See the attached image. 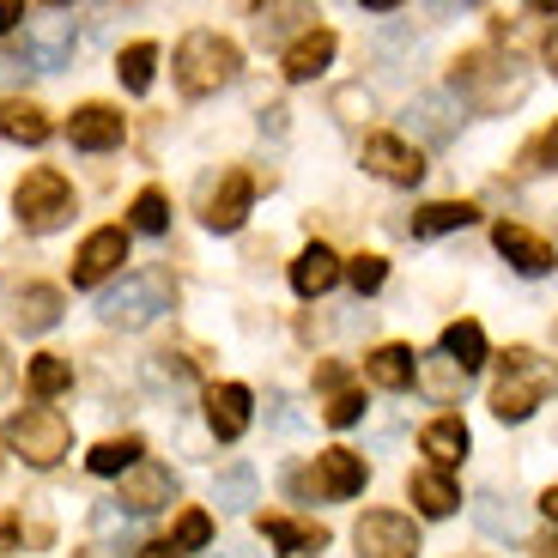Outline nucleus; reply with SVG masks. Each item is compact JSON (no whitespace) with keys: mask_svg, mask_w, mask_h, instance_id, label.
Listing matches in <instances>:
<instances>
[{"mask_svg":"<svg viewBox=\"0 0 558 558\" xmlns=\"http://www.w3.org/2000/svg\"><path fill=\"white\" fill-rule=\"evenodd\" d=\"M553 389H558L553 359H541L534 347H510V352L498 359V383H492V413H498L504 425H522V418H529Z\"/></svg>","mask_w":558,"mask_h":558,"instance_id":"1","label":"nucleus"},{"mask_svg":"<svg viewBox=\"0 0 558 558\" xmlns=\"http://www.w3.org/2000/svg\"><path fill=\"white\" fill-rule=\"evenodd\" d=\"M243 68V49L231 37H219V31H189V37L177 43V85L182 98H207V92H219V85H231Z\"/></svg>","mask_w":558,"mask_h":558,"instance_id":"2","label":"nucleus"},{"mask_svg":"<svg viewBox=\"0 0 558 558\" xmlns=\"http://www.w3.org/2000/svg\"><path fill=\"white\" fill-rule=\"evenodd\" d=\"M170 298H177L170 274L140 267V274H128L122 286H110V292L98 298V316H104V328H146L153 316H165V310H170Z\"/></svg>","mask_w":558,"mask_h":558,"instance_id":"3","label":"nucleus"},{"mask_svg":"<svg viewBox=\"0 0 558 558\" xmlns=\"http://www.w3.org/2000/svg\"><path fill=\"white\" fill-rule=\"evenodd\" d=\"M13 213H19L25 231H61V225L73 219V182L49 165L25 170L19 189H13Z\"/></svg>","mask_w":558,"mask_h":558,"instance_id":"4","label":"nucleus"},{"mask_svg":"<svg viewBox=\"0 0 558 558\" xmlns=\"http://www.w3.org/2000/svg\"><path fill=\"white\" fill-rule=\"evenodd\" d=\"M7 444H13V456L31 461V468H56L73 444V425L56 407H25V413L7 418Z\"/></svg>","mask_w":558,"mask_h":558,"instance_id":"5","label":"nucleus"},{"mask_svg":"<svg viewBox=\"0 0 558 558\" xmlns=\"http://www.w3.org/2000/svg\"><path fill=\"white\" fill-rule=\"evenodd\" d=\"M352 546H359V558H418V522L401 510H371L352 529Z\"/></svg>","mask_w":558,"mask_h":558,"instance_id":"6","label":"nucleus"},{"mask_svg":"<svg viewBox=\"0 0 558 558\" xmlns=\"http://www.w3.org/2000/svg\"><path fill=\"white\" fill-rule=\"evenodd\" d=\"M456 92H474L486 110H498L504 98H522V80H510V68L492 49H474V56L456 61Z\"/></svg>","mask_w":558,"mask_h":558,"instance_id":"7","label":"nucleus"},{"mask_svg":"<svg viewBox=\"0 0 558 558\" xmlns=\"http://www.w3.org/2000/svg\"><path fill=\"white\" fill-rule=\"evenodd\" d=\"M364 480H371V468H364L359 449H322L316 468H310V480H292L298 492L316 486V498H359Z\"/></svg>","mask_w":558,"mask_h":558,"instance_id":"8","label":"nucleus"},{"mask_svg":"<svg viewBox=\"0 0 558 558\" xmlns=\"http://www.w3.org/2000/svg\"><path fill=\"white\" fill-rule=\"evenodd\" d=\"M128 262V225H98L73 255V286H104L110 274H122Z\"/></svg>","mask_w":558,"mask_h":558,"instance_id":"9","label":"nucleus"},{"mask_svg":"<svg viewBox=\"0 0 558 558\" xmlns=\"http://www.w3.org/2000/svg\"><path fill=\"white\" fill-rule=\"evenodd\" d=\"M364 170L383 182H401V189H413L418 177H425V153H418L407 134H371L364 140Z\"/></svg>","mask_w":558,"mask_h":558,"instance_id":"10","label":"nucleus"},{"mask_svg":"<svg viewBox=\"0 0 558 558\" xmlns=\"http://www.w3.org/2000/svg\"><path fill=\"white\" fill-rule=\"evenodd\" d=\"M165 504H177V474L165 461H140L134 474L122 480V492H116V510H128V517H153Z\"/></svg>","mask_w":558,"mask_h":558,"instance_id":"11","label":"nucleus"},{"mask_svg":"<svg viewBox=\"0 0 558 558\" xmlns=\"http://www.w3.org/2000/svg\"><path fill=\"white\" fill-rule=\"evenodd\" d=\"M250 207H255V177L250 170H225L219 177V189L207 195V231H238L243 219H250Z\"/></svg>","mask_w":558,"mask_h":558,"instance_id":"12","label":"nucleus"},{"mask_svg":"<svg viewBox=\"0 0 558 558\" xmlns=\"http://www.w3.org/2000/svg\"><path fill=\"white\" fill-rule=\"evenodd\" d=\"M128 134L122 110H110V104H80V110L68 116V140L80 146V153H116Z\"/></svg>","mask_w":558,"mask_h":558,"instance_id":"13","label":"nucleus"},{"mask_svg":"<svg viewBox=\"0 0 558 558\" xmlns=\"http://www.w3.org/2000/svg\"><path fill=\"white\" fill-rule=\"evenodd\" d=\"M68 56H73V19H61V13L31 19L25 25V68L56 73V68H68Z\"/></svg>","mask_w":558,"mask_h":558,"instance_id":"14","label":"nucleus"},{"mask_svg":"<svg viewBox=\"0 0 558 558\" xmlns=\"http://www.w3.org/2000/svg\"><path fill=\"white\" fill-rule=\"evenodd\" d=\"M255 418V395L243 389V383H219V389H207V425L219 444H238L243 432H250Z\"/></svg>","mask_w":558,"mask_h":558,"instance_id":"15","label":"nucleus"},{"mask_svg":"<svg viewBox=\"0 0 558 558\" xmlns=\"http://www.w3.org/2000/svg\"><path fill=\"white\" fill-rule=\"evenodd\" d=\"M492 243H498V255H504V262L517 267V274H529V279H541L546 267L558 262V255H553V243H546V238H534L529 225H510V219H504L498 231H492Z\"/></svg>","mask_w":558,"mask_h":558,"instance_id":"16","label":"nucleus"},{"mask_svg":"<svg viewBox=\"0 0 558 558\" xmlns=\"http://www.w3.org/2000/svg\"><path fill=\"white\" fill-rule=\"evenodd\" d=\"M262 541L286 558L328 553V529H322V522H298V517H262Z\"/></svg>","mask_w":558,"mask_h":558,"instance_id":"17","label":"nucleus"},{"mask_svg":"<svg viewBox=\"0 0 558 558\" xmlns=\"http://www.w3.org/2000/svg\"><path fill=\"white\" fill-rule=\"evenodd\" d=\"M328 61H335V31L310 25L304 37H298L292 49H286V61H279V73H286L292 85H304V80H316V73L328 68Z\"/></svg>","mask_w":558,"mask_h":558,"instance_id":"18","label":"nucleus"},{"mask_svg":"<svg viewBox=\"0 0 558 558\" xmlns=\"http://www.w3.org/2000/svg\"><path fill=\"white\" fill-rule=\"evenodd\" d=\"M340 274H347V267H340V255L328 250V243H310V250L292 262V292L298 298H322V292H335Z\"/></svg>","mask_w":558,"mask_h":558,"instance_id":"19","label":"nucleus"},{"mask_svg":"<svg viewBox=\"0 0 558 558\" xmlns=\"http://www.w3.org/2000/svg\"><path fill=\"white\" fill-rule=\"evenodd\" d=\"M364 377L377 383V389H389V395L413 389V383H418V359H413V347H377L371 359H364Z\"/></svg>","mask_w":558,"mask_h":558,"instance_id":"20","label":"nucleus"},{"mask_svg":"<svg viewBox=\"0 0 558 558\" xmlns=\"http://www.w3.org/2000/svg\"><path fill=\"white\" fill-rule=\"evenodd\" d=\"M0 140H13V146H43V140H49V116H43V104L0 98Z\"/></svg>","mask_w":558,"mask_h":558,"instance_id":"21","label":"nucleus"},{"mask_svg":"<svg viewBox=\"0 0 558 558\" xmlns=\"http://www.w3.org/2000/svg\"><path fill=\"white\" fill-rule=\"evenodd\" d=\"M456 122H461V110L449 98H413L407 104V134H418V140H432V146H444L449 134H456Z\"/></svg>","mask_w":558,"mask_h":558,"instance_id":"22","label":"nucleus"},{"mask_svg":"<svg viewBox=\"0 0 558 558\" xmlns=\"http://www.w3.org/2000/svg\"><path fill=\"white\" fill-rule=\"evenodd\" d=\"M418 449H425V456L437 461V474H444V468H456V461L468 456V425H461L456 413L432 418V425H425V432H418Z\"/></svg>","mask_w":558,"mask_h":558,"instance_id":"23","label":"nucleus"},{"mask_svg":"<svg viewBox=\"0 0 558 558\" xmlns=\"http://www.w3.org/2000/svg\"><path fill=\"white\" fill-rule=\"evenodd\" d=\"M407 498L418 504V517H456L461 510V492L449 486V474H437V468H425V474L407 480Z\"/></svg>","mask_w":558,"mask_h":558,"instance_id":"24","label":"nucleus"},{"mask_svg":"<svg viewBox=\"0 0 558 558\" xmlns=\"http://www.w3.org/2000/svg\"><path fill=\"white\" fill-rule=\"evenodd\" d=\"M480 219L474 201H432V207L413 213V238H444V231H468Z\"/></svg>","mask_w":558,"mask_h":558,"instance_id":"25","label":"nucleus"},{"mask_svg":"<svg viewBox=\"0 0 558 558\" xmlns=\"http://www.w3.org/2000/svg\"><path fill=\"white\" fill-rule=\"evenodd\" d=\"M444 359L456 364V371H480V364L492 359V352H486V328H480V322H449V328H444Z\"/></svg>","mask_w":558,"mask_h":558,"instance_id":"26","label":"nucleus"},{"mask_svg":"<svg viewBox=\"0 0 558 558\" xmlns=\"http://www.w3.org/2000/svg\"><path fill=\"white\" fill-rule=\"evenodd\" d=\"M140 461H146V444H140V437H104V444L85 456V468L110 480V474H134Z\"/></svg>","mask_w":558,"mask_h":558,"instance_id":"27","label":"nucleus"},{"mask_svg":"<svg viewBox=\"0 0 558 558\" xmlns=\"http://www.w3.org/2000/svg\"><path fill=\"white\" fill-rule=\"evenodd\" d=\"M13 316H19L25 335H43V328H56V322H61V292H56V286H25Z\"/></svg>","mask_w":558,"mask_h":558,"instance_id":"28","label":"nucleus"},{"mask_svg":"<svg viewBox=\"0 0 558 558\" xmlns=\"http://www.w3.org/2000/svg\"><path fill=\"white\" fill-rule=\"evenodd\" d=\"M128 231L165 238V231H170V195H165V189H140L134 207H128Z\"/></svg>","mask_w":558,"mask_h":558,"instance_id":"29","label":"nucleus"},{"mask_svg":"<svg viewBox=\"0 0 558 558\" xmlns=\"http://www.w3.org/2000/svg\"><path fill=\"white\" fill-rule=\"evenodd\" d=\"M213 504H219V510H250L255 504V468L250 461H231V468L213 480Z\"/></svg>","mask_w":558,"mask_h":558,"instance_id":"30","label":"nucleus"},{"mask_svg":"<svg viewBox=\"0 0 558 558\" xmlns=\"http://www.w3.org/2000/svg\"><path fill=\"white\" fill-rule=\"evenodd\" d=\"M474 522L486 534H498V541H522V529H529L522 510L517 504H504V498H474Z\"/></svg>","mask_w":558,"mask_h":558,"instance_id":"31","label":"nucleus"},{"mask_svg":"<svg viewBox=\"0 0 558 558\" xmlns=\"http://www.w3.org/2000/svg\"><path fill=\"white\" fill-rule=\"evenodd\" d=\"M153 68H158V43H128L116 56V73H122L128 92H153Z\"/></svg>","mask_w":558,"mask_h":558,"instance_id":"32","label":"nucleus"},{"mask_svg":"<svg viewBox=\"0 0 558 558\" xmlns=\"http://www.w3.org/2000/svg\"><path fill=\"white\" fill-rule=\"evenodd\" d=\"M31 389L43 395V401H49V395H61V389H73V364L61 359V352H43V359H31Z\"/></svg>","mask_w":558,"mask_h":558,"instance_id":"33","label":"nucleus"},{"mask_svg":"<svg viewBox=\"0 0 558 558\" xmlns=\"http://www.w3.org/2000/svg\"><path fill=\"white\" fill-rule=\"evenodd\" d=\"M170 546H177V553H207V546H213V517H207V510H182Z\"/></svg>","mask_w":558,"mask_h":558,"instance_id":"34","label":"nucleus"},{"mask_svg":"<svg viewBox=\"0 0 558 558\" xmlns=\"http://www.w3.org/2000/svg\"><path fill=\"white\" fill-rule=\"evenodd\" d=\"M418 383H425V389H432L437 401H449V395H456L461 383H468V371H456L449 359H432V364H418Z\"/></svg>","mask_w":558,"mask_h":558,"instance_id":"35","label":"nucleus"},{"mask_svg":"<svg viewBox=\"0 0 558 558\" xmlns=\"http://www.w3.org/2000/svg\"><path fill=\"white\" fill-rule=\"evenodd\" d=\"M347 279H352V292H377L383 279H389V262H383V255H352L347 262Z\"/></svg>","mask_w":558,"mask_h":558,"instance_id":"36","label":"nucleus"},{"mask_svg":"<svg viewBox=\"0 0 558 558\" xmlns=\"http://www.w3.org/2000/svg\"><path fill=\"white\" fill-rule=\"evenodd\" d=\"M322 418H328V425H359V418H364V395L359 389H335V401L322 407Z\"/></svg>","mask_w":558,"mask_h":558,"instance_id":"37","label":"nucleus"},{"mask_svg":"<svg viewBox=\"0 0 558 558\" xmlns=\"http://www.w3.org/2000/svg\"><path fill=\"white\" fill-rule=\"evenodd\" d=\"M292 19H316V13H310V7H262V13H255V25H262V37H279Z\"/></svg>","mask_w":558,"mask_h":558,"instance_id":"38","label":"nucleus"},{"mask_svg":"<svg viewBox=\"0 0 558 558\" xmlns=\"http://www.w3.org/2000/svg\"><path fill=\"white\" fill-rule=\"evenodd\" d=\"M267 418H274V432H286V437L298 432V413H292V401H286V395H267Z\"/></svg>","mask_w":558,"mask_h":558,"instance_id":"39","label":"nucleus"},{"mask_svg":"<svg viewBox=\"0 0 558 558\" xmlns=\"http://www.w3.org/2000/svg\"><path fill=\"white\" fill-rule=\"evenodd\" d=\"M19 19H25V7H7V0H0V37H13Z\"/></svg>","mask_w":558,"mask_h":558,"instance_id":"40","label":"nucleus"},{"mask_svg":"<svg viewBox=\"0 0 558 558\" xmlns=\"http://www.w3.org/2000/svg\"><path fill=\"white\" fill-rule=\"evenodd\" d=\"M529 158H553V165H558V122L553 128H546V140H541V146H534V153Z\"/></svg>","mask_w":558,"mask_h":558,"instance_id":"41","label":"nucleus"},{"mask_svg":"<svg viewBox=\"0 0 558 558\" xmlns=\"http://www.w3.org/2000/svg\"><path fill=\"white\" fill-rule=\"evenodd\" d=\"M201 558H262V553H250V546H207Z\"/></svg>","mask_w":558,"mask_h":558,"instance_id":"42","label":"nucleus"},{"mask_svg":"<svg viewBox=\"0 0 558 558\" xmlns=\"http://www.w3.org/2000/svg\"><path fill=\"white\" fill-rule=\"evenodd\" d=\"M134 558H177V546H170V541H146Z\"/></svg>","mask_w":558,"mask_h":558,"instance_id":"43","label":"nucleus"},{"mask_svg":"<svg viewBox=\"0 0 558 558\" xmlns=\"http://www.w3.org/2000/svg\"><path fill=\"white\" fill-rule=\"evenodd\" d=\"M541 510H546V517L558 522V486H546V492H541Z\"/></svg>","mask_w":558,"mask_h":558,"instance_id":"44","label":"nucleus"},{"mask_svg":"<svg viewBox=\"0 0 558 558\" xmlns=\"http://www.w3.org/2000/svg\"><path fill=\"white\" fill-rule=\"evenodd\" d=\"M546 68L558 73V31H553V37H546Z\"/></svg>","mask_w":558,"mask_h":558,"instance_id":"45","label":"nucleus"},{"mask_svg":"<svg viewBox=\"0 0 558 558\" xmlns=\"http://www.w3.org/2000/svg\"><path fill=\"white\" fill-rule=\"evenodd\" d=\"M534 553H541V558H558V534H546V541L534 546Z\"/></svg>","mask_w":558,"mask_h":558,"instance_id":"46","label":"nucleus"},{"mask_svg":"<svg viewBox=\"0 0 558 558\" xmlns=\"http://www.w3.org/2000/svg\"><path fill=\"white\" fill-rule=\"evenodd\" d=\"M0 371H7V347H0Z\"/></svg>","mask_w":558,"mask_h":558,"instance_id":"47","label":"nucleus"},{"mask_svg":"<svg viewBox=\"0 0 558 558\" xmlns=\"http://www.w3.org/2000/svg\"><path fill=\"white\" fill-rule=\"evenodd\" d=\"M553 335H558V328H553Z\"/></svg>","mask_w":558,"mask_h":558,"instance_id":"48","label":"nucleus"}]
</instances>
